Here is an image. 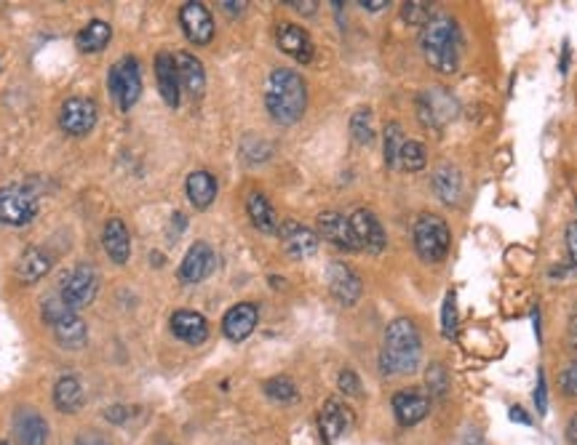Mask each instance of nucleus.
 Returning <instances> with one entry per match:
<instances>
[{"mask_svg": "<svg viewBox=\"0 0 577 445\" xmlns=\"http://www.w3.org/2000/svg\"><path fill=\"white\" fill-rule=\"evenodd\" d=\"M52 264H54V259H52L43 248L33 246V248H27V251L19 256V262H16V278L22 280V283H35V280L49 275Z\"/></svg>", "mask_w": 577, "mask_h": 445, "instance_id": "obj_25", "label": "nucleus"}, {"mask_svg": "<svg viewBox=\"0 0 577 445\" xmlns=\"http://www.w3.org/2000/svg\"><path fill=\"white\" fill-rule=\"evenodd\" d=\"M184 190H187V198H190L193 209L203 211V209H209V206L214 203V198H217V179H214L209 171H193V173L187 176Z\"/></svg>", "mask_w": 577, "mask_h": 445, "instance_id": "obj_26", "label": "nucleus"}, {"mask_svg": "<svg viewBox=\"0 0 577 445\" xmlns=\"http://www.w3.org/2000/svg\"><path fill=\"white\" fill-rule=\"evenodd\" d=\"M567 440L572 445H577V413L570 419V427H567Z\"/></svg>", "mask_w": 577, "mask_h": 445, "instance_id": "obj_47", "label": "nucleus"}, {"mask_svg": "<svg viewBox=\"0 0 577 445\" xmlns=\"http://www.w3.org/2000/svg\"><path fill=\"white\" fill-rule=\"evenodd\" d=\"M318 232H321V237L326 240V243H332L335 248H340V251H358L361 246H358V240H355V232H353V227H350V219H345L343 214H337V211H324V214H318Z\"/></svg>", "mask_w": 577, "mask_h": 445, "instance_id": "obj_15", "label": "nucleus"}, {"mask_svg": "<svg viewBox=\"0 0 577 445\" xmlns=\"http://www.w3.org/2000/svg\"><path fill=\"white\" fill-rule=\"evenodd\" d=\"M441 326H444V336L455 334V326H458V312H455V296H452V293L444 299V315H441Z\"/></svg>", "mask_w": 577, "mask_h": 445, "instance_id": "obj_37", "label": "nucleus"}, {"mask_svg": "<svg viewBox=\"0 0 577 445\" xmlns=\"http://www.w3.org/2000/svg\"><path fill=\"white\" fill-rule=\"evenodd\" d=\"M417 112H420V120L425 125H433V128H441L447 125L449 120H455L458 115V102L452 99V94L447 88H430V91H422L420 99H417Z\"/></svg>", "mask_w": 577, "mask_h": 445, "instance_id": "obj_9", "label": "nucleus"}, {"mask_svg": "<svg viewBox=\"0 0 577 445\" xmlns=\"http://www.w3.org/2000/svg\"><path fill=\"white\" fill-rule=\"evenodd\" d=\"M511 419H514V422H516V419H519V422H524V424H526V422H529V419H526V416H524V411H521V408H514V411H511Z\"/></svg>", "mask_w": 577, "mask_h": 445, "instance_id": "obj_49", "label": "nucleus"}, {"mask_svg": "<svg viewBox=\"0 0 577 445\" xmlns=\"http://www.w3.org/2000/svg\"><path fill=\"white\" fill-rule=\"evenodd\" d=\"M102 240H105L108 256L116 264H126L128 262V256H131V235H128V227L120 222V219H110V222L105 224Z\"/></svg>", "mask_w": 577, "mask_h": 445, "instance_id": "obj_27", "label": "nucleus"}, {"mask_svg": "<svg viewBox=\"0 0 577 445\" xmlns=\"http://www.w3.org/2000/svg\"><path fill=\"white\" fill-rule=\"evenodd\" d=\"M97 293H99V273L91 264H78L61 285V301L72 312L89 307L97 299Z\"/></svg>", "mask_w": 577, "mask_h": 445, "instance_id": "obj_8", "label": "nucleus"}, {"mask_svg": "<svg viewBox=\"0 0 577 445\" xmlns=\"http://www.w3.org/2000/svg\"><path fill=\"white\" fill-rule=\"evenodd\" d=\"M326 278H329V291H332V296L340 301V304H345V307H353L358 299H361V278L343 264V262H332L329 264V273H326Z\"/></svg>", "mask_w": 577, "mask_h": 445, "instance_id": "obj_18", "label": "nucleus"}, {"mask_svg": "<svg viewBox=\"0 0 577 445\" xmlns=\"http://www.w3.org/2000/svg\"><path fill=\"white\" fill-rule=\"evenodd\" d=\"M214 264H217V256H214L212 246L198 240V243L190 246V251L184 254V259L179 264V280L195 285V283L206 280L214 273Z\"/></svg>", "mask_w": 577, "mask_h": 445, "instance_id": "obj_13", "label": "nucleus"}, {"mask_svg": "<svg viewBox=\"0 0 577 445\" xmlns=\"http://www.w3.org/2000/svg\"><path fill=\"white\" fill-rule=\"evenodd\" d=\"M420 352H422V341H420L414 323L406 320V318H399L385 331V347L380 352V368L388 376L411 374L420 366Z\"/></svg>", "mask_w": 577, "mask_h": 445, "instance_id": "obj_2", "label": "nucleus"}, {"mask_svg": "<svg viewBox=\"0 0 577 445\" xmlns=\"http://www.w3.org/2000/svg\"><path fill=\"white\" fill-rule=\"evenodd\" d=\"M156 78H158V91L164 97V102L169 107H179V75H176V61H174V54H161L156 56Z\"/></svg>", "mask_w": 577, "mask_h": 445, "instance_id": "obj_23", "label": "nucleus"}, {"mask_svg": "<svg viewBox=\"0 0 577 445\" xmlns=\"http://www.w3.org/2000/svg\"><path fill=\"white\" fill-rule=\"evenodd\" d=\"M404 142V128L399 123H388L385 125V163L391 168L399 166V155H402Z\"/></svg>", "mask_w": 577, "mask_h": 445, "instance_id": "obj_34", "label": "nucleus"}, {"mask_svg": "<svg viewBox=\"0 0 577 445\" xmlns=\"http://www.w3.org/2000/svg\"><path fill=\"white\" fill-rule=\"evenodd\" d=\"M318 427H321L324 443L335 445L350 432V427H353V411L347 408L345 403H340L337 397H332V400H326L324 408H321Z\"/></svg>", "mask_w": 577, "mask_h": 445, "instance_id": "obj_12", "label": "nucleus"}, {"mask_svg": "<svg viewBox=\"0 0 577 445\" xmlns=\"http://www.w3.org/2000/svg\"><path fill=\"white\" fill-rule=\"evenodd\" d=\"M350 136L358 144H372L374 142V125H372V112L366 107L353 112L350 117Z\"/></svg>", "mask_w": 577, "mask_h": 445, "instance_id": "obj_32", "label": "nucleus"}, {"mask_svg": "<svg viewBox=\"0 0 577 445\" xmlns=\"http://www.w3.org/2000/svg\"><path fill=\"white\" fill-rule=\"evenodd\" d=\"M425 166H428V153H425V147H422L420 142L406 139L404 147H402V155H399V168L414 173V171H422Z\"/></svg>", "mask_w": 577, "mask_h": 445, "instance_id": "obj_33", "label": "nucleus"}, {"mask_svg": "<svg viewBox=\"0 0 577 445\" xmlns=\"http://www.w3.org/2000/svg\"><path fill=\"white\" fill-rule=\"evenodd\" d=\"M72 445H110V440L102 438L99 432H83V435L75 438V443Z\"/></svg>", "mask_w": 577, "mask_h": 445, "instance_id": "obj_43", "label": "nucleus"}, {"mask_svg": "<svg viewBox=\"0 0 577 445\" xmlns=\"http://www.w3.org/2000/svg\"><path fill=\"white\" fill-rule=\"evenodd\" d=\"M16 440L22 445H46L49 443V424L35 411H19L14 419Z\"/></svg>", "mask_w": 577, "mask_h": 445, "instance_id": "obj_24", "label": "nucleus"}, {"mask_svg": "<svg viewBox=\"0 0 577 445\" xmlns=\"http://www.w3.org/2000/svg\"><path fill=\"white\" fill-rule=\"evenodd\" d=\"M43 320L54 329L57 341L64 349H70V352L80 349L89 341L86 323L61 301V296H49L43 301Z\"/></svg>", "mask_w": 577, "mask_h": 445, "instance_id": "obj_4", "label": "nucleus"}, {"mask_svg": "<svg viewBox=\"0 0 577 445\" xmlns=\"http://www.w3.org/2000/svg\"><path fill=\"white\" fill-rule=\"evenodd\" d=\"M276 41H279V49L284 51V54L294 56L297 61H302V64H307L310 59H313V41H310V35L302 30V27H297V24H279V30H276Z\"/></svg>", "mask_w": 577, "mask_h": 445, "instance_id": "obj_21", "label": "nucleus"}, {"mask_svg": "<svg viewBox=\"0 0 577 445\" xmlns=\"http://www.w3.org/2000/svg\"><path fill=\"white\" fill-rule=\"evenodd\" d=\"M428 385H430V392L444 394V368H441V366H433V368L428 371Z\"/></svg>", "mask_w": 577, "mask_h": 445, "instance_id": "obj_41", "label": "nucleus"}, {"mask_svg": "<svg viewBox=\"0 0 577 445\" xmlns=\"http://www.w3.org/2000/svg\"><path fill=\"white\" fill-rule=\"evenodd\" d=\"M350 227H353L355 240H358L361 248H366L369 254H383V251H385L388 235H385L380 219H377L369 209H358V211L350 217Z\"/></svg>", "mask_w": 577, "mask_h": 445, "instance_id": "obj_14", "label": "nucleus"}, {"mask_svg": "<svg viewBox=\"0 0 577 445\" xmlns=\"http://www.w3.org/2000/svg\"><path fill=\"white\" fill-rule=\"evenodd\" d=\"M340 390L345 392V394H361V379L350 371V368H345L343 374H340Z\"/></svg>", "mask_w": 577, "mask_h": 445, "instance_id": "obj_38", "label": "nucleus"}, {"mask_svg": "<svg viewBox=\"0 0 577 445\" xmlns=\"http://www.w3.org/2000/svg\"><path fill=\"white\" fill-rule=\"evenodd\" d=\"M110 94L120 110H131L142 97V72L134 56H123L110 67Z\"/></svg>", "mask_w": 577, "mask_h": 445, "instance_id": "obj_6", "label": "nucleus"}, {"mask_svg": "<svg viewBox=\"0 0 577 445\" xmlns=\"http://www.w3.org/2000/svg\"><path fill=\"white\" fill-rule=\"evenodd\" d=\"M402 16H404L406 24L425 27V24L433 19V11H430V3L414 0V3H404V8H402Z\"/></svg>", "mask_w": 577, "mask_h": 445, "instance_id": "obj_36", "label": "nucleus"}, {"mask_svg": "<svg viewBox=\"0 0 577 445\" xmlns=\"http://www.w3.org/2000/svg\"><path fill=\"white\" fill-rule=\"evenodd\" d=\"M562 390L567 394L577 397V363H572L564 374H562Z\"/></svg>", "mask_w": 577, "mask_h": 445, "instance_id": "obj_40", "label": "nucleus"}, {"mask_svg": "<svg viewBox=\"0 0 577 445\" xmlns=\"http://www.w3.org/2000/svg\"><path fill=\"white\" fill-rule=\"evenodd\" d=\"M449 243H452V232L441 217L422 214L414 222V248L422 262H428V264L441 262L449 254Z\"/></svg>", "mask_w": 577, "mask_h": 445, "instance_id": "obj_5", "label": "nucleus"}, {"mask_svg": "<svg viewBox=\"0 0 577 445\" xmlns=\"http://www.w3.org/2000/svg\"><path fill=\"white\" fill-rule=\"evenodd\" d=\"M222 8L228 14H241V8H246V3H222Z\"/></svg>", "mask_w": 577, "mask_h": 445, "instance_id": "obj_48", "label": "nucleus"}, {"mask_svg": "<svg viewBox=\"0 0 577 445\" xmlns=\"http://www.w3.org/2000/svg\"><path fill=\"white\" fill-rule=\"evenodd\" d=\"M174 61H176L179 86H182L193 99H201L203 91H206V72H203L201 59H195V56L187 54V51H179V54H174Z\"/></svg>", "mask_w": 577, "mask_h": 445, "instance_id": "obj_20", "label": "nucleus"}, {"mask_svg": "<svg viewBox=\"0 0 577 445\" xmlns=\"http://www.w3.org/2000/svg\"><path fill=\"white\" fill-rule=\"evenodd\" d=\"M291 8H297L299 14H313L316 8H318V3L316 0H305V3H299V0H294V3H288Z\"/></svg>", "mask_w": 577, "mask_h": 445, "instance_id": "obj_45", "label": "nucleus"}, {"mask_svg": "<svg viewBox=\"0 0 577 445\" xmlns=\"http://www.w3.org/2000/svg\"><path fill=\"white\" fill-rule=\"evenodd\" d=\"M97 105L86 97H72L59 110V125L70 136H86L97 125Z\"/></svg>", "mask_w": 577, "mask_h": 445, "instance_id": "obj_10", "label": "nucleus"}, {"mask_svg": "<svg viewBox=\"0 0 577 445\" xmlns=\"http://www.w3.org/2000/svg\"><path fill=\"white\" fill-rule=\"evenodd\" d=\"M110 38H113V30H110V24L108 22H102V19H94V22H89L80 32H78V51H83V54H97V51H102L108 43H110Z\"/></svg>", "mask_w": 577, "mask_h": 445, "instance_id": "obj_30", "label": "nucleus"}, {"mask_svg": "<svg viewBox=\"0 0 577 445\" xmlns=\"http://www.w3.org/2000/svg\"><path fill=\"white\" fill-rule=\"evenodd\" d=\"M265 392L270 400H279V403H291L297 400V387L288 376H276L270 382H265Z\"/></svg>", "mask_w": 577, "mask_h": 445, "instance_id": "obj_35", "label": "nucleus"}, {"mask_svg": "<svg viewBox=\"0 0 577 445\" xmlns=\"http://www.w3.org/2000/svg\"><path fill=\"white\" fill-rule=\"evenodd\" d=\"M265 105L268 112L276 123L281 125H291L297 123L305 107H307V88L305 80L287 67H279L270 72L268 78V94H265Z\"/></svg>", "mask_w": 577, "mask_h": 445, "instance_id": "obj_1", "label": "nucleus"}, {"mask_svg": "<svg viewBox=\"0 0 577 445\" xmlns=\"http://www.w3.org/2000/svg\"><path fill=\"white\" fill-rule=\"evenodd\" d=\"M428 408H430V397L422 390H417V387L399 390L393 394V413H396L402 427L420 424L428 416Z\"/></svg>", "mask_w": 577, "mask_h": 445, "instance_id": "obj_17", "label": "nucleus"}, {"mask_svg": "<svg viewBox=\"0 0 577 445\" xmlns=\"http://www.w3.org/2000/svg\"><path fill=\"white\" fill-rule=\"evenodd\" d=\"M38 217V198L30 187L8 184L0 187V222L24 227Z\"/></svg>", "mask_w": 577, "mask_h": 445, "instance_id": "obj_7", "label": "nucleus"}, {"mask_svg": "<svg viewBox=\"0 0 577 445\" xmlns=\"http://www.w3.org/2000/svg\"><path fill=\"white\" fill-rule=\"evenodd\" d=\"M257 320H260L257 304L241 301V304H235L231 312L222 318V331H225V336L231 341H243V338H249L251 331L257 329Z\"/></svg>", "mask_w": 577, "mask_h": 445, "instance_id": "obj_19", "label": "nucleus"}, {"mask_svg": "<svg viewBox=\"0 0 577 445\" xmlns=\"http://www.w3.org/2000/svg\"><path fill=\"white\" fill-rule=\"evenodd\" d=\"M172 334L182 338L184 344H203L209 338V323L201 312L193 310H179L172 315Z\"/></svg>", "mask_w": 577, "mask_h": 445, "instance_id": "obj_22", "label": "nucleus"}, {"mask_svg": "<svg viewBox=\"0 0 577 445\" xmlns=\"http://www.w3.org/2000/svg\"><path fill=\"white\" fill-rule=\"evenodd\" d=\"M420 46H422L425 61L433 70H439L444 75H452L458 70V61H460V32H458V24L449 16H433L422 27Z\"/></svg>", "mask_w": 577, "mask_h": 445, "instance_id": "obj_3", "label": "nucleus"}, {"mask_svg": "<svg viewBox=\"0 0 577 445\" xmlns=\"http://www.w3.org/2000/svg\"><path fill=\"white\" fill-rule=\"evenodd\" d=\"M433 190H436V195H439L441 203L455 206L462 195L460 168L452 166V163H444V166L436 168V173H433Z\"/></svg>", "mask_w": 577, "mask_h": 445, "instance_id": "obj_28", "label": "nucleus"}, {"mask_svg": "<svg viewBox=\"0 0 577 445\" xmlns=\"http://www.w3.org/2000/svg\"><path fill=\"white\" fill-rule=\"evenodd\" d=\"M361 8H366V11H383V8H388V0H361Z\"/></svg>", "mask_w": 577, "mask_h": 445, "instance_id": "obj_46", "label": "nucleus"}, {"mask_svg": "<svg viewBox=\"0 0 577 445\" xmlns=\"http://www.w3.org/2000/svg\"><path fill=\"white\" fill-rule=\"evenodd\" d=\"M279 235H281V243L291 259H307L318 251V235L294 219H287L281 224Z\"/></svg>", "mask_w": 577, "mask_h": 445, "instance_id": "obj_16", "label": "nucleus"}, {"mask_svg": "<svg viewBox=\"0 0 577 445\" xmlns=\"http://www.w3.org/2000/svg\"><path fill=\"white\" fill-rule=\"evenodd\" d=\"M179 24L187 35L190 43L195 46H206L212 43L214 38V19H212V11L203 5V3H184L179 8Z\"/></svg>", "mask_w": 577, "mask_h": 445, "instance_id": "obj_11", "label": "nucleus"}, {"mask_svg": "<svg viewBox=\"0 0 577 445\" xmlns=\"http://www.w3.org/2000/svg\"><path fill=\"white\" fill-rule=\"evenodd\" d=\"M0 445H8V443H0Z\"/></svg>", "mask_w": 577, "mask_h": 445, "instance_id": "obj_50", "label": "nucleus"}, {"mask_svg": "<svg viewBox=\"0 0 577 445\" xmlns=\"http://www.w3.org/2000/svg\"><path fill=\"white\" fill-rule=\"evenodd\" d=\"M246 211H249V219L251 224L260 229V232H268V235H273V232H279V217H276V209L270 206V200L262 195V192H254V195H249V200H246Z\"/></svg>", "mask_w": 577, "mask_h": 445, "instance_id": "obj_29", "label": "nucleus"}, {"mask_svg": "<svg viewBox=\"0 0 577 445\" xmlns=\"http://www.w3.org/2000/svg\"><path fill=\"white\" fill-rule=\"evenodd\" d=\"M131 416H134V408H131V405H113V408H108V413H105V419L113 422V424H123V422H128Z\"/></svg>", "mask_w": 577, "mask_h": 445, "instance_id": "obj_39", "label": "nucleus"}, {"mask_svg": "<svg viewBox=\"0 0 577 445\" xmlns=\"http://www.w3.org/2000/svg\"><path fill=\"white\" fill-rule=\"evenodd\" d=\"M567 251H570L572 264H577V222L567 227Z\"/></svg>", "mask_w": 577, "mask_h": 445, "instance_id": "obj_44", "label": "nucleus"}, {"mask_svg": "<svg viewBox=\"0 0 577 445\" xmlns=\"http://www.w3.org/2000/svg\"><path fill=\"white\" fill-rule=\"evenodd\" d=\"M83 403H86V394L80 382L75 376H61L54 387V405L61 413H75L78 408H83Z\"/></svg>", "mask_w": 577, "mask_h": 445, "instance_id": "obj_31", "label": "nucleus"}, {"mask_svg": "<svg viewBox=\"0 0 577 445\" xmlns=\"http://www.w3.org/2000/svg\"><path fill=\"white\" fill-rule=\"evenodd\" d=\"M534 403H537V411H540V413H545V408H548V394H545V374H543V371L537 374V392H534Z\"/></svg>", "mask_w": 577, "mask_h": 445, "instance_id": "obj_42", "label": "nucleus"}]
</instances>
